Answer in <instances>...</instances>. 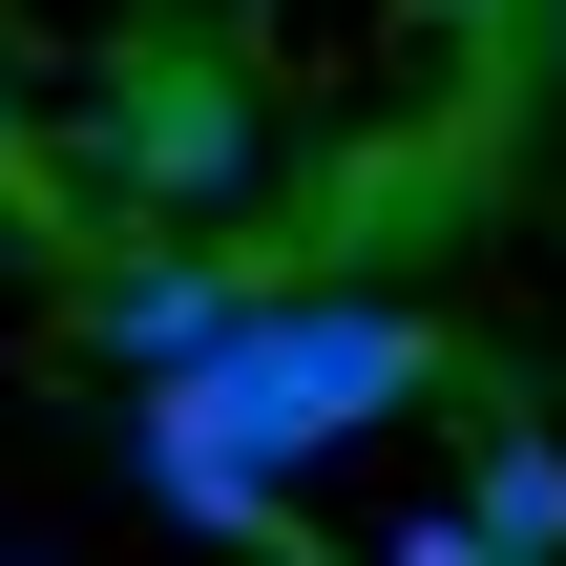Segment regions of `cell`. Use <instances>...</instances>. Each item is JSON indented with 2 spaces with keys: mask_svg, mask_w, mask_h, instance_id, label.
Segmentation results:
<instances>
[{
  "mask_svg": "<svg viewBox=\"0 0 566 566\" xmlns=\"http://www.w3.org/2000/svg\"><path fill=\"white\" fill-rule=\"evenodd\" d=\"M273 566H294V546H273Z\"/></svg>",
  "mask_w": 566,
  "mask_h": 566,
  "instance_id": "cell-7",
  "label": "cell"
},
{
  "mask_svg": "<svg viewBox=\"0 0 566 566\" xmlns=\"http://www.w3.org/2000/svg\"><path fill=\"white\" fill-rule=\"evenodd\" d=\"M462 525H483L504 566H566V441H546V420H525V441H483V483H462Z\"/></svg>",
  "mask_w": 566,
  "mask_h": 566,
  "instance_id": "cell-4",
  "label": "cell"
},
{
  "mask_svg": "<svg viewBox=\"0 0 566 566\" xmlns=\"http://www.w3.org/2000/svg\"><path fill=\"white\" fill-rule=\"evenodd\" d=\"M147 504H168L189 546H252V566H273V462H252V441H210L189 399H147Z\"/></svg>",
  "mask_w": 566,
  "mask_h": 566,
  "instance_id": "cell-3",
  "label": "cell"
},
{
  "mask_svg": "<svg viewBox=\"0 0 566 566\" xmlns=\"http://www.w3.org/2000/svg\"><path fill=\"white\" fill-rule=\"evenodd\" d=\"M21 189H42V147H21V84H0V210H21Z\"/></svg>",
  "mask_w": 566,
  "mask_h": 566,
  "instance_id": "cell-6",
  "label": "cell"
},
{
  "mask_svg": "<svg viewBox=\"0 0 566 566\" xmlns=\"http://www.w3.org/2000/svg\"><path fill=\"white\" fill-rule=\"evenodd\" d=\"M252 336V273H210V252H147V273H105V357L168 399V378H210Z\"/></svg>",
  "mask_w": 566,
  "mask_h": 566,
  "instance_id": "cell-2",
  "label": "cell"
},
{
  "mask_svg": "<svg viewBox=\"0 0 566 566\" xmlns=\"http://www.w3.org/2000/svg\"><path fill=\"white\" fill-rule=\"evenodd\" d=\"M420 378H441V336H420L399 294H252V336H231L210 378H168V399L294 483V462H357V441H378Z\"/></svg>",
  "mask_w": 566,
  "mask_h": 566,
  "instance_id": "cell-1",
  "label": "cell"
},
{
  "mask_svg": "<svg viewBox=\"0 0 566 566\" xmlns=\"http://www.w3.org/2000/svg\"><path fill=\"white\" fill-rule=\"evenodd\" d=\"M378 566H504V546H483V525H399Z\"/></svg>",
  "mask_w": 566,
  "mask_h": 566,
  "instance_id": "cell-5",
  "label": "cell"
}]
</instances>
